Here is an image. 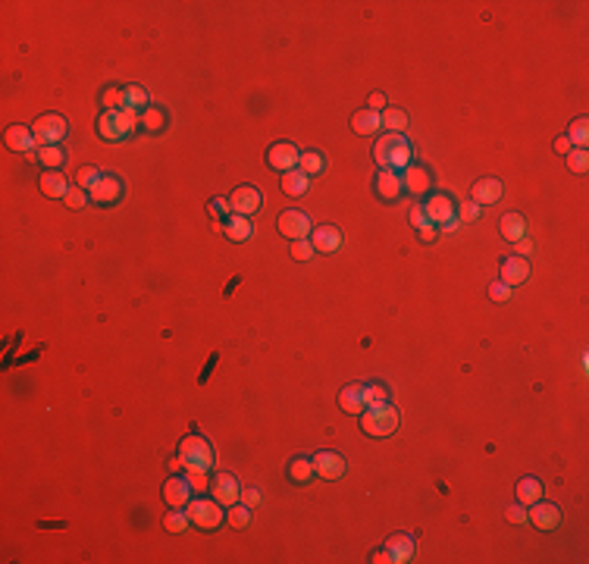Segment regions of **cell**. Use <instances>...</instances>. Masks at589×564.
I'll return each instance as SVG.
<instances>
[{
  "label": "cell",
  "mask_w": 589,
  "mask_h": 564,
  "mask_svg": "<svg viewBox=\"0 0 589 564\" xmlns=\"http://www.w3.org/2000/svg\"><path fill=\"white\" fill-rule=\"evenodd\" d=\"M489 298H492V301H508V298H511V285H504V282H492V285H489Z\"/></svg>",
  "instance_id": "cell-47"
},
{
  "label": "cell",
  "mask_w": 589,
  "mask_h": 564,
  "mask_svg": "<svg viewBox=\"0 0 589 564\" xmlns=\"http://www.w3.org/2000/svg\"><path fill=\"white\" fill-rule=\"evenodd\" d=\"M279 232L285 238H292V242H301V238H308L314 229H310L308 213H301V210H285L279 217Z\"/></svg>",
  "instance_id": "cell-9"
},
{
  "label": "cell",
  "mask_w": 589,
  "mask_h": 564,
  "mask_svg": "<svg viewBox=\"0 0 589 564\" xmlns=\"http://www.w3.org/2000/svg\"><path fill=\"white\" fill-rule=\"evenodd\" d=\"M480 217V204H464L461 207V220H477Z\"/></svg>",
  "instance_id": "cell-51"
},
{
  "label": "cell",
  "mask_w": 589,
  "mask_h": 564,
  "mask_svg": "<svg viewBox=\"0 0 589 564\" xmlns=\"http://www.w3.org/2000/svg\"><path fill=\"white\" fill-rule=\"evenodd\" d=\"M555 151H558V154H568V151H570V141H568V135H561V138H558V141H555Z\"/></svg>",
  "instance_id": "cell-56"
},
{
  "label": "cell",
  "mask_w": 589,
  "mask_h": 564,
  "mask_svg": "<svg viewBox=\"0 0 589 564\" xmlns=\"http://www.w3.org/2000/svg\"><path fill=\"white\" fill-rule=\"evenodd\" d=\"M323 166H326V160H323V154H317V151L301 154V160H298V170H301L304 176H314V173H320Z\"/></svg>",
  "instance_id": "cell-36"
},
{
  "label": "cell",
  "mask_w": 589,
  "mask_h": 564,
  "mask_svg": "<svg viewBox=\"0 0 589 564\" xmlns=\"http://www.w3.org/2000/svg\"><path fill=\"white\" fill-rule=\"evenodd\" d=\"M310 464H314V473L323 479H339L342 473H345V458L335 452H317L314 458H310Z\"/></svg>",
  "instance_id": "cell-13"
},
{
  "label": "cell",
  "mask_w": 589,
  "mask_h": 564,
  "mask_svg": "<svg viewBox=\"0 0 589 564\" xmlns=\"http://www.w3.org/2000/svg\"><path fill=\"white\" fill-rule=\"evenodd\" d=\"M367 405H370V386L364 382H351L339 392V407L345 414H364Z\"/></svg>",
  "instance_id": "cell-11"
},
{
  "label": "cell",
  "mask_w": 589,
  "mask_h": 564,
  "mask_svg": "<svg viewBox=\"0 0 589 564\" xmlns=\"http://www.w3.org/2000/svg\"><path fill=\"white\" fill-rule=\"evenodd\" d=\"M504 520H508V524H527V511L520 508V502H518V505H511V508H504Z\"/></svg>",
  "instance_id": "cell-46"
},
{
  "label": "cell",
  "mask_w": 589,
  "mask_h": 564,
  "mask_svg": "<svg viewBox=\"0 0 589 564\" xmlns=\"http://www.w3.org/2000/svg\"><path fill=\"white\" fill-rule=\"evenodd\" d=\"M261 204H263L261 191L251 188V185H242V188H236L229 195V207L236 217H254L257 210H261Z\"/></svg>",
  "instance_id": "cell-7"
},
{
  "label": "cell",
  "mask_w": 589,
  "mask_h": 564,
  "mask_svg": "<svg viewBox=\"0 0 589 564\" xmlns=\"http://www.w3.org/2000/svg\"><path fill=\"white\" fill-rule=\"evenodd\" d=\"M351 125H354L358 135H373L376 129H383L380 113H373V110H358V113H354V119H351Z\"/></svg>",
  "instance_id": "cell-29"
},
{
  "label": "cell",
  "mask_w": 589,
  "mask_h": 564,
  "mask_svg": "<svg viewBox=\"0 0 589 564\" xmlns=\"http://www.w3.org/2000/svg\"><path fill=\"white\" fill-rule=\"evenodd\" d=\"M141 123V113H132V110H104L98 119V132L100 138L107 141H123V138L132 135V129Z\"/></svg>",
  "instance_id": "cell-3"
},
{
  "label": "cell",
  "mask_w": 589,
  "mask_h": 564,
  "mask_svg": "<svg viewBox=\"0 0 589 564\" xmlns=\"http://www.w3.org/2000/svg\"><path fill=\"white\" fill-rule=\"evenodd\" d=\"M179 458L185 461V467H204V470H210V467H213V448H210V442L204 439V436L191 433L179 442Z\"/></svg>",
  "instance_id": "cell-5"
},
{
  "label": "cell",
  "mask_w": 589,
  "mask_h": 564,
  "mask_svg": "<svg viewBox=\"0 0 589 564\" xmlns=\"http://www.w3.org/2000/svg\"><path fill=\"white\" fill-rule=\"evenodd\" d=\"M370 561H373V564H392V555H389V552L383 549V552H376V555L370 558Z\"/></svg>",
  "instance_id": "cell-55"
},
{
  "label": "cell",
  "mask_w": 589,
  "mask_h": 564,
  "mask_svg": "<svg viewBox=\"0 0 589 564\" xmlns=\"http://www.w3.org/2000/svg\"><path fill=\"white\" fill-rule=\"evenodd\" d=\"M88 195H91L94 204H113V201H119V195H123V182H119L116 176H100V182L94 185Z\"/></svg>",
  "instance_id": "cell-17"
},
{
  "label": "cell",
  "mask_w": 589,
  "mask_h": 564,
  "mask_svg": "<svg viewBox=\"0 0 589 564\" xmlns=\"http://www.w3.org/2000/svg\"><path fill=\"white\" fill-rule=\"evenodd\" d=\"M411 223L417 226V229L430 223V220H426V210H423V207H411Z\"/></svg>",
  "instance_id": "cell-50"
},
{
  "label": "cell",
  "mask_w": 589,
  "mask_h": 564,
  "mask_svg": "<svg viewBox=\"0 0 589 564\" xmlns=\"http://www.w3.org/2000/svg\"><path fill=\"white\" fill-rule=\"evenodd\" d=\"M543 499V483L536 477H524L518 483V502L520 505H536Z\"/></svg>",
  "instance_id": "cell-27"
},
{
  "label": "cell",
  "mask_w": 589,
  "mask_h": 564,
  "mask_svg": "<svg viewBox=\"0 0 589 564\" xmlns=\"http://www.w3.org/2000/svg\"><path fill=\"white\" fill-rule=\"evenodd\" d=\"M398 407H392L389 401H370L360 414V430L373 439H386L398 430Z\"/></svg>",
  "instance_id": "cell-1"
},
{
  "label": "cell",
  "mask_w": 589,
  "mask_h": 564,
  "mask_svg": "<svg viewBox=\"0 0 589 564\" xmlns=\"http://www.w3.org/2000/svg\"><path fill=\"white\" fill-rule=\"evenodd\" d=\"M310 245H314V251L333 254L342 245V232L335 229V226H320V229H314V236H310Z\"/></svg>",
  "instance_id": "cell-19"
},
{
  "label": "cell",
  "mask_w": 589,
  "mask_h": 564,
  "mask_svg": "<svg viewBox=\"0 0 589 564\" xmlns=\"http://www.w3.org/2000/svg\"><path fill=\"white\" fill-rule=\"evenodd\" d=\"M223 232L232 238V242H248L254 229H251V220H248V217H236V213H232V220L226 223Z\"/></svg>",
  "instance_id": "cell-30"
},
{
  "label": "cell",
  "mask_w": 589,
  "mask_h": 564,
  "mask_svg": "<svg viewBox=\"0 0 589 564\" xmlns=\"http://www.w3.org/2000/svg\"><path fill=\"white\" fill-rule=\"evenodd\" d=\"M100 100L107 110H125V88H107Z\"/></svg>",
  "instance_id": "cell-42"
},
{
  "label": "cell",
  "mask_w": 589,
  "mask_h": 564,
  "mask_svg": "<svg viewBox=\"0 0 589 564\" xmlns=\"http://www.w3.org/2000/svg\"><path fill=\"white\" fill-rule=\"evenodd\" d=\"M63 201H66V207H69V210H82L88 201H91V195H88L85 188H79V185H72L69 195H66Z\"/></svg>",
  "instance_id": "cell-43"
},
{
  "label": "cell",
  "mask_w": 589,
  "mask_h": 564,
  "mask_svg": "<svg viewBox=\"0 0 589 564\" xmlns=\"http://www.w3.org/2000/svg\"><path fill=\"white\" fill-rule=\"evenodd\" d=\"M568 141H570V148H586L589 145V119H574L570 123V129H568Z\"/></svg>",
  "instance_id": "cell-31"
},
{
  "label": "cell",
  "mask_w": 589,
  "mask_h": 564,
  "mask_svg": "<svg viewBox=\"0 0 589 564\" xmlns=\"http://www.w3.org/2000/svg\"><path fill=\"white\" fill-rule=\"evenodd\" d=\"M373 157L383 170H407L411 166V145H407L405 135H395V132H386V135L376 141Z\"/></svg>",
  "instance_id": "cell-2"
},
{
  "label": "cell",
  "mask_w": 589,
  "mask_h": 564,
  "mask_svg": "<svg viewBox=\"0 0 589 564\" xmlns=\"http://www.w3.org/2000/svg\"><path fill=\"white\" fill-rule=\"evenodd\" d=\"M527 279H530V263H527V257L514 254L502 263V279L498 282H504V285L514 289V285H520V282H527Z\"/></svg>",
  "instance_id": "cell-16"
},
{
  "label": "cell",
  "mask_w": 589,
  "mask_h": 564,
  "mask_svg": "<svg viewBox=\"0 0 589 564\" xmlns=\"http://www.w3.org/2000/svg\"><path fill=\"white\" fill-rule=\"evenodd\" d=\"M502 236L508 238V242H520V238H527V220L520 217V213H504V217H502Z\"/></svg>",
  "instance_id": "cell-25"
},
{
  "label": "cell",
  "mask_w": 589,
  "mask_h": 564,
  "mask_svg": "<svg viewBox=\"0 0 589 564\" xmlns=\"http://www.w3.org/2000/svg\"><path fill=\"white\" fill-rule=\"evenodd\" d=\"M367 110H373V113L386 110V94H383V91H373V94H370V100H367Z\"/></svg>",
  "instance_id": "cell-48"
},
{
  "label": "cell",
  "mask_w": 589,
  "mask_h": 564,
  "mask_svg": "<svg viewBox=\"0 0 589 564\" xmlns=\"http://www.w3.org/2000/svg\"><path fill=\"white\" fill-rule=\"evenodd\" d=\"M141 123H144V129L160 132L166 125V116H164V110H160V107H148V110L141 113Z\"/></svg>",
  "instance_id": "cell-40"
},
{
  "label": "cell",
  "mask_w": 589,
  "mask_h": 564,
  "mask_svg": "<svg viewBox=\"0 0 589 564\" xmlns=\"http://www.w3.org/2000/svg\"><path fill=\"white\" fill-rule=\"evenodd\" d=\"M38 160H41V166H44V170H57V166L66 160V154L60 151V145H51V148H41Z\"/></svg>",
  "instance_id": "cell-38"
},
{
  "label": "cell",
  "mask_w": 589,
  "mask_h": 564,
  "mask_svg": "<svg viewBox=\"0 0 589 564\" xmlns=\"http://www.w3.org/2000/svg\"><path fill=\"white\" fill-rule=\"evenodd\" d=\"M66 132H69V125H66V119L57 116V113H44V116H38L32 125V135H35V145L38 148L60 145L66 138Z\"/></svg>",
  "instance_id": "cell-4"
},
{
  "label": "cell",
  "mask_w": 589,
  "mask_h": 564,
  "mask_svg": "<svg viewBox=\"0 0 589 564\" xmlns=\"http://www.w3.org/2000/svg\"><path fill=\"white\" fill-rule=\"evenodd\" d=\"M188 524H191L188 514L179 511V508H173V511L164 518V530L166 533H185V530H188Z\"/></svg>",
  "instance_id": "cell-34"
},
{
  "label": "cell",
  "mask_w": 589,
  "mask_h": 564,
  "mask_svg": "<svg viewBox=\"0 0 589 564\" xmlns=\"http://www.w3.org/2000/svg\"><path fill=\"white\" fill-rule=\"evenodd\" d=\"M514 245H518V254H520V257H527V254L533 251V242H530V238H520V242H514Z\"/></svg>",
  "instance_id": "cell-54"
},
{
  "label": "cell",
  "mask_w": 589,
  "mask_h": 564,
  "mask_svg": "<svg viewBox=\"0 0 589 564\" xmlns=\"http://www.w3.org/2000/svg\"><path fill=\"white\" fill-rule=\"evenodd\" d=\"M207 210H210V217H216V220H223L226 213H232V207H229L226 197H213V201L207 204Z\"/></svg>",
  "instance_id": "cell-45"
},
{
  "label": "cell",
  "mask_w": 589,
  "mask_h": 564,
  "mask_svg": "<svg viewBox=\"0 0 589 564\" xmlns=\"http://www.w3.org/2000/svg\"><path fill=\"white\" fill-rule=\"evenodd\" d=\"M426 220L430 223H439V226H446V223H452L455 220V204H452V197L448 195H432L430 201H426Z\"/></svg>",
  "instance_id": "cell-15"
},
{
  "label": "cell",
  "mask_w": 589,
  "mask_h": 564,
  "mask_svg": "<svg viewBox=\"0 0 589 564\" xmlns=\"http://www.w3.org/2000/svg\"><path fill=\"white\" fill-rule=\"evenodd\" d=\"M308 179L310 176H304L301 170H288V173H282V191H285L288 197H298V195H304L308 191Z\"/></svg>",
  "instance_id": "cell-28"
},
{
  "label": "cell",
  "mask_w": 589,
  "mask_h": 564,
  "mask_svg": "<svg viewBox=\"0 0 589 564\" xmlns=\"http://www.w3.org/2000/svg\"><path fill=\"white\" fill-rule=\"evenodd\" d=\"M386 552L392 555V561H395V564L411 561V555H414V539L407 536V533H395V536L386 543Z\"/></svg>",
  "instance_id": "cell-20"
},
{
  "label": "cell",
  "mask_w": 589,
  "mask_h": 564,
  "mask_svg": "<svg viewBox=\"0 0 589 564\" xmlns=\"http://www.w3.org/2000/svg\"><path fill=\"white\" fill-rule=\"evenodd\" d=\"M417 236L423 238V242H432V238H436V229H432V226L426 223V226H420V229H417Z\"/></svg>",
  "instance_id": "cell-53"
},
{
  "label": "cell",
  "mask_w": 589,
  "mask_h": 564,
  "mask_svg": "<svg viewBox=\"0 0 589 564\" xmlns=\"http://www.w3.org/2000/svg\"><path fill=\"white\" fill-rule=\"evenodd\" d=\"M226 520H229V524L236 527V530H245V527L251 524V508L245 505V502H242V505L236 502V505H229V514H226Z\"/></svg>",
  "instance_id": "cell-35"
},
{
  "label": "cell",
  "mask_w": 589,
  "mask_h": 564,
  "mask_svg": "<svg viewBox=\"0 0 589 564\" xmlns=\"http://www.w3.org/2000/svg\"><path fill=\"white\" fill-rule=\"evenodd\" d=\"M185 514H188V520L195 527H201V530H216V527L223 524V508H220V502L216 499H195L185 505Z\"/></svg>",
  "instance_id": "cell-6"
},
{
  "label": "cell",
  "mask_w": 589,
  "mask_h": 564,
  "mask_svg": "<svg viewBox=\"0 0 589 564\" xmlns=\"http://www.w3.org/2000/svg\"><path fill=\"white\" fill-rule=\"evenodd\" d=\"M386 398H389L386 386H370V401H386Z\"/></svg>",
  "instance_id": "cell-52"
},
{
  "label": "cell",
  "mask_w": 589,
  "mask_h": 564,
  "mask_svg": "<svg viewBox=\"0 0 589 564\" xmlns=\"http://www.w3.org/2000/svg\"><path fill=\"white\" fill-rule=\"evenodd\" d=\"M471 197H473V204H495L498 197H502V182H498V179H480V182L473 185Z\"/></svg>",
  "instance_id": "cell-23"
},
{
  "label": "cell",
  "mask_w": 589,
  "mask_h": 564,
  "mask_svg": "<svg viewBox=\"0 0 589 564\" xmlns=\"http://www.w3.org/2000/svg\"><path fill=\"white\" fill-rule=\"evenodd\" d=\"M98 182H100V173L94 170V166H79V173H76V185H79V188L91 191Z\"/></svg>",
  "instance_id": "cell-41"
},
{
  "label": "cell",
  "mask_w": 589,
  "mask_h": 564,
  "mask_svg": "<svg viewBox=\"0 0 589 564\" xmlns=\"http://www.w3.org/2000/svg\"><path fill=\"white\" fill-rule=\"evenodd\" d=\"M298 160H301V154H298V148H294L292 141H276V145H270V151H267V164L279 173L298 170Z\"/></svg>",
  "instance_id": "cell-8"
},
{
  "label": "cell",
  "mask_w": 589,
  "mask_h": 564,
  "mask_svg": "<svg viewBox=\"0 0 589 564\" xmlns=\"http://www.w3.org/2000/svg\"><path fill=\"white\" fill-rule=\"evenodd\" d=\"M41 191H44L47 197H66L69 195V179L57 170H47L44 176H41Z\"/></svg>",
  "instance_id": "cell-22"
},
{
  "label": "cell",
  "mask_w": 589,
  "mask_h": 564,
  "mask_svg": "<svg viewBox=\"0 0 589 564\" xmlns=\"http://www.w3.org/2000/svg\"><path fill=\"white\" fill-rule=\"evenodd\" d=\"M191 486H188V479L185 477H166V483H164V502L170 508H185L191 502Z\"/></svg>",
  "instance_id": "cell-14"
},
{
  "label": "cell",
  "mask_w": 589,
  "mask_h": 564,
  "mask_svg": "<svg viewBox=\"0 0 589 564\" xmlns=\"http://www.w3.org/2000/svg\"><path fill=\"white\" fill-rule=\"evenodd\" d=\"M3 141H7L10 151H32L35 148V135H32V129H26V125H10Z\"/></svg>",
  "instance_id": "cell-21"
},
{
  "label": "cell",
  "mask_w": 589,
  "mask_h": 564,
  "mask_svg": "<svg viewBox=\"0 0 589 564\" xmlns=\"http://www.w3.org/2000/svg\"><path fill=\"white\" fill-rule=\"evenodd\" d=\"M210 489H213V499L223 508L236 505V502L242 499V486H238V479L232 477V473H216V477L210 479Z\"/></svg>",
  "instance_id": "cell-10"
},
{
  "label": "cell",
  "mask_w": 589,
  "mask_h": 564,
  "mask_svg": "<svg viewBox=\"0 0 589 564\" xmlns=\"http://www.w3.org/2000/svg\"><path fill=\"white\" fill-rule=\"evenodd\" d=\"M288 477H292L294 483H310V477H314V464H310V458H294L292 467H288Z\"/></svg>",
  "instance_id": "cell-33"
},
{
  "label": "cell",
  "mask_w": 589,
  "mask_h": 564,
  "mask_svg": "<svg viewBox=\"0 0 589 564\" xmlns=\"http://www.w3.org/2000/svg\"><path fill=\"white\" fill-rule=\"evenodd\" d=\"M261 499H263V495H261L257 489H245V492H242V502H245L248 508H257V505H261Z\"/></svg>",
  "instance_id": "cell-49"
},
{
  "label": "cell",
  "mask_w": 589,
  "mask_h": 564,
  "mask_svg": "<svg viewBox=\"0 0 589 564\" xmlns=\"http://www.w3.org/2000/svg\"><path fill=\"white\" fill-rule=\"evenodd\" d=\"M125 110H132V113H144V110H148V94H144V88L125 85Z\"/></svg>",
  "instance_id": "cell-32"
},
{
  "label": "cell",
  "mask_w": 589,
  "mask_h": 564,
  "mask_svg": "<svg viewBox=\"0 0 589 564\" xmlns=\"http://www.w3.org/2000/svg\"><path fill=\"white\" fill-rule=\"evenodd\" d=\"M527 520H530L533 527H539V530H555V527L561 524V511H558V505H552V502H543V499H539L536 505H530V511H527Z\"/></svg>",
  "instance_id": "cell-12"
},
{
  "label": "cell",
  "mask_w": 589,
  "mask_h": 564,
  "mask_svg": "<svg viewBox=\"0 0 589 564\" xmlns=\"http://www.w3.org/2000/svg\"><path fill=\"white\" fill-rule=\"evenodd\" d=\"M317 251H314V245L308 242V238H301V242H292V257L294 261H310Z\"/></svg>",
  "instance_id": "cell-44"
},
{
  "label": "cell",
  "mask_w": 589,
  "mask_h": 564,
  "mask_svg": "<svg viewBox=\"0 0 589 564\" xmlns=\"http://www.w3.org/2000/svg\"><path fill=\"white\" fill-rule=\"evenodd\" d=\"M568 170L570 173H586L589 170V154H586V148H570L568 154Z\"/></svg>",
  "instance_id": "cell-37"
},
{
  "label": "cell",
  "mask_w": 589,
  "mask_h": 564,
  "mask_svg": "<svg viewBox=\"0 0 589 564\" xmlns=\"http://www.w3.org/2000/svg\"><path fill=\"white\" fill-rule=\"evenodd\" d=\"M185 479H188V486L195 492L210 489V479H207V470H204V467H185Z\"/></svg>",
  "instance_id": "cell-39"
},
{
  "label": "cell",
  "mask_w": 589,
  "mask_h": 564,
  "mask_svg": "<svg viewBox=\"0 0 589 564\" xmlns=\"http://www.w3.org/2000/svg\"><path fill=\"white\" fill-rule=\"evenodd\" d=\"M401 182H405V191H411V195H426V191H430V185H432L430 182V173L420 170V166H407Z\"/></svg>",
  "instance_id": "cell-24"
},
{
  "label": "cell",
  "mask_w": 589,
  "mask_h": 564,
  "mask_svg": "<svg viewBox=\"0 0 589 564\" xmlns=\"http://www.w3.org/2000/svg\"><path fill=\"white\" fill-rule=\"evenodd\" d=\"M380 123L386 132H395V135H401V132L407 129V113L401 110V107H386V110L380 113Z\"/></svg>",
  "instance_id": "cell-26"
},
{
  "label": "cell",
  "mask_w": 589,
  "mask_h": 564,
  "mask_svg": "<svg viewBox=\"0 0 589 564\" xmlns=\"http://www.w3.org/2000/svg\"><path fill=\"white\" fill-rule=\"evenodd\" d=\"M401 191H405V182H401V176L395 170H383L380 176H376V195H380L383 201H395Z\"/></svg>",
  "instance_id": "cell-18"
}]
</instances>
